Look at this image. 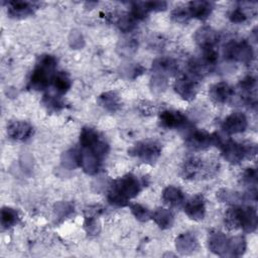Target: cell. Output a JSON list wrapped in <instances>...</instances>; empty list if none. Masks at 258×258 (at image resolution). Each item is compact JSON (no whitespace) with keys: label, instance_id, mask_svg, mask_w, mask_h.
I'll return each mask as SVG.
<instances>
[{"label":"cell","instance_id":"cell-1","mask_svg":"<svg viewBox=\"0 0 258 258\" xmlns=\"http://www.w3.org/2000/svg\"><path fill=\"white\" fill-rule=\"evenodd\" d=\"M141 185L142 182L136 175L128 173L114 181L108 192V201L113 206L124 207L130 199L138 195Z\"/></svg>","mask_w":258,"mask_h":258},{"label":"cell","instance_id":"cell-2","mask_svg":"<svg viewBox=\"0 0 258 258\" xmlns=\"http://www.w3.org/2000/svg\"><path fill=\"white\" fill-rule=\"evenodd\" d=\"M225 224L229 229L241 228L245 232H253L257 228V214L252 207H234L225 215Z\"/></svg>","mask_w":258,"mask_h":258},{"label":"cell","instance_id":"cell-3","mask_svg":"<svg viewBox=\"0 0 258 258\" xmlns=\"http://www.w3.org/2000/svg\"><path fill=\"white\" fill-rule=\"evenodd\" d=\"M56 59L49 54H44L39 57L35 69L33 70L28 87L32 90H43L52 81Z\"/></svg>","mask_w":258,"mask_h":258},{"label":"cell","instance_id":"cell-4","mask_svg":"<svg viewBox=\"0 0 258 258\" xmlns=\"http://www.w3.org/2000/svg\"><path fill=\"white\" fill-rule=\"evenodd\" d=\"M223 157L230 163H239L246 157L255 155L254 144H241L233 140H222L219 143Z\"/></svg>","mask_w":258,"mask_h":258},{"label":"cell","instance_id":"cell-5","mask_svg":"<svg viewBox=\"0 0 258 258\" xmlns=\"http://www.w3.org/2000/svg\"><path fill=\"white\" fill-rule=\"evenodd\" d=\"M225 57L242 63H249L253 59L254 52L251 45L246 41H230L224 50Z\"/></svg>","mask_w":258,"mask_h":258},{"label":"cell","instance_id":"cell-6","mask_svg":"<svg viewBox=\"0 0 258 258\" xmlns=\"http://www.w3.org/2000/svg\"><path fill=\"white\" fill-rule=\"evenodd\" d=\"M221 137L217 133L210 134L206 131L195 129L191 130L186 136V145L192 150L206 149L212 145H219Z\"/></svg>","mask_w":258,"mask_h":258},{"label":"cell","instance_id":"cell-7","mask_svg":"<svg viewBox=\"0 0 258 258\" xmlns=\"http://www.w3.org/2000/svg\"><path fill=\"white\" fill-rule=\"evenodd\" d=\"M129 154L145 163H153L160 155L161 148L159 144L153 141H141L133 145L128 150Z\"/></svg>","mask_w":258,"mask_h":258},{"label":"cell","instance_id":"cell-8","mask_svg":"<svg viewBox=\"0 0 258 258\" xmlns=\"http://www.w3.org/2000/svg\"><path fill=\"white\" fill-rule=\"evenodd\" d=\"M199 79L195 78L191 75H186L178 80H176L174 84V90L175 92L183 99L186 101L192 100L197 93H198V88H199Z\"/></svg>","mask_w":258,"mask_h":258},{"label":"cell","instance_id":"cell-9","mask_svg":"<svg viewBox=\"0 0 258 258\" xmlns=\"http://www.w3.org/2000/svg\"><path fill=\"white\" fill-rule=\"evenodd\" d=\"M78 158L79 165L86 173L95 174L98 172L102 158L96 155L93 151L82 147L81 150H78Z\"/></svg>","mask_w":258,"mask_h":258},{"label":"cell","instance_id":"cell-10","mask_svg":"<svg viewBox=\"0 0 258 258\" xmlns=\"http://www.w3.org/2000/svg\"><path fill=\"white\" fill-rule=\"evenodd\" d=\"M207 172H210V169L204 164L203 160L197 157H190L186 159L181 168L182 176L187 179L200 177Z\"/></svg>","mask_w":258,"mask_h":258},{"label":"cell","instance_id":"cell-11","mask_svg":"<svg viewBox=\"0 0 258 258\" xmlns=\"http://www.w3.org/2000/svg\"><path fill=\"white\" fill-rule=\"evenodd\" d=\"M248 121L243 113L235 112L229 115L223 122L222 128L228 134H236L245 131Z\"/></svg>","mask_w":258,"mask_h":258},{"label":"cell","instance_id":"cell-12","mask_svg":"<svg viewBox=\"0 0 258 258\" xmlns=\"http://www.w3.org/2000/svg\"><path fill=\"white\" fill-rule=\"evenodd\" d=\"M160 124L167 129H177L186 125L187 118L179 111L165 110L159 115Z\"/></svg>","mask_w":258,"mask_h":258},{"label":"cell","instance_id":"cell-13","mask_svg":"<svg viewBox=\"0 0 258 258\" xmlns=\"http://www.w3.org/2000/svg\"><path fill=\"white\" fill-rule=\"evenodd\" d=\"M32 127L24 121H13L9 123L7 127L8 136L17 141H23L28 139L32 135Z\"/></svg>","mask_w":258,"mask_h":258},{"label":"cell","instance_id":"cell-14","mask_svg":"<svg viewBox=\"0 0 258 258\" xmlns=\"http://www.w3.org/2000/svg\"><path fill=\"white\" fill-rule=\"evenodd\" d=\"M184 213L192 220H203L206 213V206L203 196H196L186 202L184 206Z\"/></svg>","mask_w":258,"mask_h":258},{"label":"cell","instance_id":"cell-15","mask_svg":"<svg viewBox=\"0 0 258 258\" xmlns=\"http://www.w3.org/2000/svg\"><path fill=\"white\" fill-rule=\"evenodd\" d=\"M195 39L198 45L203 49L215 47L218 41V33L209 26H203L197 30Z\"/></svg>","mask_w":258,"mask_h":258},{"label":"cell","instance_id":"cell-16","mask_svg":"<svg viewBox=\"0 0 258 258\" xmlns=\"http://www.w3.org/2000/svg\"><path fill=\"white\" fill-rule=\"evenodd\" d=\"M229 238L222 232H214L209 237V248L212 252L220 255H228Z\"/></svg>","mask_w":258,"mask_h":258},{"label":"cell","instance_id":"cell-17","mask_svg":"<svg viewBox=\"0 0 258 258\" xmlns=\"http://www.w3.org/2000/svg\"><path fill=\"white\" fill-rule=\"evenodd\" d=\"M209 93L211 99L219 104L228 102L234 96V91L232 87L224 82L217 83L214 86H212Z\"/></svg>","mask_w":258,"mask_h":258},{"label":"cell","instance_id":"cell-18","mask_svg":"<svg viewBox=\"0 0 258 258\" xmlns=\"http://www.w3.org/2000/svg\"><path fill=\"white\" fill-rule=\"evenodd\" d=\"M37 8L36 3L29 1H10L8 2V14L11 17H25L32 14Z\"/></svg>","mask_w":258,"mask_h":258},{"label":"cell","instance_id":"cell-19","mask_svg":"<svg viewBox=\"0 0 258 258\" xmlns=\"http://www.w3.org/2000/svg\"><path fill=\"white\" fill-rule=\"evenodd\" d=\"M214 8V4L210 1H191L188 3L187 9L190 17L198 18L201 20H205L209 17L212 10Z\"/></svg>","mask_w":258,"mask_h":258},{"label":"cell","instance_id":"cell-20","mask_svg":"<svg viewBox=\"0 0 258 258\" xmlns=\"http://www.w3.org/2000/svg\"><path fill=\"white\" fill-rule=\"evenodd\" d=\"M152 71L153 74L168 77L176 73L177 63L173 58L159 57L152 62Z\"/></svg>","mask_w":258,"mask_h":258},{"label":"cell","instance_id":"cell-21","mask_svg":"<svg viewBox=\"0 0 258 258\" xmlns=\"http://www.w3.org/2000/svg\"><path fill=\"white\" fill-rule=\"evenodd\" d=\"M162 200L170 207H178L184 201V196L178 187L168 185L162 191Z\"/></svg>","mask_w":258,"mask_h":258},{"label":"cell","instance_id":"cell-22","mask_svg":"<svg viewBox=\"0 0 258 258\" xmlns=\"http://www.w3.org/2000/svg\"><path fill=\"white\" fill-rule=\"evenodd\" d=\"M175 246H176V249L180 253L188 254L196 250V248L198 246V242H197L195 236H192L189 233H186V234L184 233L176 238Z\"/></svg>","mask_w":258,"mask_h":258},{"label":"cell","instance_id":"cell-23","mask_svg":"<svg viewBox=\"0 0 258 258\" xmlns=\"http://www.w3.org/2000/svg\"><path fill=\"white\" fill-rule=\"evenodd\" d=\"M151 217H152L153 221L161 229H168L173 224V215L167 209L159 208L153 212Z\"/></svg>","mask_w":258,"mask_h":258},{"label":"cell","instance_id":"cell-24","mask_svg":"<svg viewBox=\"0 0 258 258\" xmlns=\"http://www.w3.org/2000/svg\"><path fill=\"white\" fill-rule=\"evenodd\" d=\"M55 91L57 92V94L59 95H62L64 93H67L69 91V89L71 88V79L69 78V76L63 73V72H60V73H57V74H54L53 78H52V81H51Z\"/></svg>","mask_w":258,"mask_h":258},{"label":"cell","instance_id":"cell-25","mask_svg":"<svg viewBox=\"0 0 258 258\" xmlns=\"http://www.w3.org/2000/svg\"><path fill=\"white\" fill-rule=\"evenodd\" d=\"M101 137L99 136L98 132L90 127H85L81 131L80 135V143L81 146L84 148H89L93 146L97 141H99Z\"/></svg>","mask_w":258,"mask_h":258},{"label":"cell","instance_id":"cell-26","mask_svg":"<svg viewBox=\"0 0 258 258\" xmlns=\"http://www.w3.org/2000/svg\"><path fill=\"white\" fill-rule=\"evenodd\" d=\"M99 103L108 111H116L120 107L119 97L114 92H107L99 97Z\"/></svg>","mask_w":258,"mask_h":258},{"label":"cell","instance_id":"cell-27","mask_svg":"<svg viewBox=\"0 0 258 258\" xmlns=\"http://www.w3.org/2000/svg\"><path fill=\"white\" fill-rule=\"evenodd\" d=\"M246 249V241L242 236H237L229 240V256H240Z\"/></svg>","mask_w":258,"mask_h":258},{"label":"cell","instance_id":"cell-28","mask_svg":"<svg viewBox=\"0 0 258 258\" xmlns=\"http://www.w3.org/2000/svg\"><path fill=\"white\" fill-rule=\"evenodd\" d=\"M19 220L18 213L11 208H3L1 211V225L4 229H8L15 224H17Z\"/></svg>","mask_w":258,"mask_h":258},{"label":"cell","instance_id":"cell-29","mask_svg":"<svg viewBox=\"0 0 258 258\" xmlns=\"http://www.w3.org/2000/svg\"><path fill=\"white\" fill-rule=\"evenodd\" d=\"M150 84H151V89L153 92H155V93L162 92L167 87V77L153 74Z\"/></svg>","mask_w":258,"mask_h":258},{"label":"cell","instance_id":"cell-30","mask_svg":"<svg viewBox=\"0 0 258 258\" xmlns=\"http://www.w3.org/2000/svg\"><path fill=\"white\" fill-rule=\"evenodd\" d=\"M43 103L44 105L50 110H58L63 107V103L60 98L56 95L46 94L43 96Z\"/></svg>","mask_w":258,"mask_h":258},{"label":"cell","instance_id":"cell-31","mask_svg":"<svg viewBox=\"0 0 258 258\" xmlns=\"http://www.w3.org/2000/svg\"><path fill=\"white\" fill-rule=\"evenodd\" d=\"M171 18L176 22H186L190 18L187 7H175L171 11Z\"/></svg>","mask_w":258,"mask_h":258},{"label":"cell","instance_id":"cell-32","mask_svg":"<svg viewBox=\"0 0 258 258\" xmlns=\"http://www.w3.org/2000/svg\"><path fill=\"white\" fill-rule=\"evenodd\" d=\"M135 19L130 15V14H126V15H122L121 17H119L118 19V26L122 31L128 32L130 30L133 29V27L135 26Z\"/></svg>","mask_w":258,"mask_h":258},{"label":"cell","instance_id":"cell-33","mask_svg":"<svg viewBox=\"0 0 258 258\" xmlns=\"http://www.w3.org/2000/svg\"><path fill=\"white\" fill-rule=\"evenodd\" d=\"M239 87L243 92L247 93L248 97H251V92L255 90L256 87V79L252 76H247L240 81Z\"/></svg>","mask_w":258,"mask_h":258},{"label":"cell","instance_id":"cell-34","mask_svg":"<svg viewBox=\"0 0 258 258\" xmlns=\"http://www.w3.org/2000/svg\"><path fill=\"white\" fill-rule=\"evenodd\" d=\"M130 208H131L132 214L139 221H146L150 217L149 211L145 207H143L139 204H133V205H131Z\"/></svg>","mask_w":258,"mask_h":258},{"label":"cell","instance_id":"cell-35","mask_svg":"<svg viewBox=\"0 0 258 258\" xmlns=\"http://www.w3.org/2000/svg\"><path fill=\"white\" fill-rule=\"evenodd\" d=\"M229 18L234 23H242V22L247 20L248 15L244 11V9H242V7H237L236 9H233L231 11V13L229 15Z\"/></svg>","mask_w":258,"mask_h":258},{"label":"cell","instance_id":"cell-36","mask_svg":"<svg viewBox=\"0 0 258 258\" xmlns=\"http://www.w3.org/2000/svg\"><path fill=\"white\" fill-rule=\"evenodd\" d=\"M243 182L247 185H256L257 183V171L255 168H247L243 173Z\"/></svg>","mask_w":258,"mask_h":258},{"label":"cell","instance_id":"cell-37","mask_svg":"<svg viewBox=\"0 0 258 258\" xmlns=\"http://www.w3.org/2000/svg\"><path fill=\"white\" fill-rule=\"evenodd\" d=\"M143 6L147 10V12H150V11L164 10L167 4L164 1H146V2H143Z\"/></svg>","mask_w":258,"mask_h":258},{"label":"cell","instance_id":"cell-38","mask_svg":"<svg viewBox=\"0 0 258 258\" xmlns=\"http://www.w3.org/2000/svg\"><path fill=\"white\" fill-rule=\"evenodd\" d=\"M85 226H86V229L89 233L91 234H95L97 232V228H98V225H97V221L92 219V218H89L86 220V223H85Z\"/></svg>","mask_w":258,"mask_h":258},{"label":"cell","instance_id":"cell-39","mask_svg":"<svg viewBox=\"0 0 258 258\" xmlns=\"http://www.w3.org/2000/svg\"><path fill=\"white\" fill-rule=\"evenodd\" d=\"M72 35H73V39H74V41H73V42H71V45H72V46H74V47H76V45H77L76 43L78 42L79 47H80V46H82V44H81V42L83 41L82 35H81L80 33H73Z\"/></svg>","mask_w":258,"mask_h":258}]
</instances>
